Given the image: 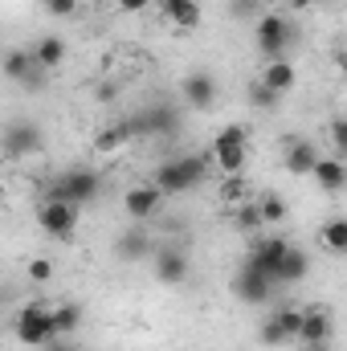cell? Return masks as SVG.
I'll return each instance as SVG.
<instances>
[{
	"label": "cell",
	"mask_w": 347,
	"mask_h": 351,
	"mask_svg": "<svg viewBox=\"0 0 347 351\" xmlns=\"http://www.w3.org/2000/svg\"><path fill=\"white\" fill-rule=\"evenodd\" d=\"M233 4H254V0H233Z\"/></svg>",
	"instance_id": "cell-41"
},
{
	"label": "cell",
	"mask_w": 347,
	"mask_h": 351,
	"mask_svg": "<svg viewBox=\"0 0 347 351\" xmlns=\"http://www.w3.org/2000/svg\"><path fill=\"white\" fill-rule=\"evenodd\" d=\"M331 147H335L339 160H347V114H335L331 119Z\"/></svg>",
	"instance_id": "cell-31"
},
{
	"label": "cell",
	"mask_w": 347,
	"mask_h": 351,
	"mask_svg": "<svg viewBox=\"0 0 347 351\" xmlns=\"http://www.w3.org/2000/svg\"><path fill=\"white\" fill-rule=\"evenodd\" d=\"M53 319H58V335L70 339L82 327V306L78 302H62V306H53Z\"/></svg>",
	"instance_id": "cell-25"
},
{
	"label": "cell",
	"mask_w": 347,
	"mask_h": 351,
	"mask_svg": "<svg viewBox=\"0 0 347 351\" xmlns=\"http://www.w3.org/2000/svg\"><path fill=\"white\" fill-rule=\"evenodd\" d=\"M94 98H98V102H110V98H115V86H110V82H102V86H94Z\"/></svg>",
	"instance_id": "cell-36"
},
{
	"label": "cell",
	"mask_w": 347,
	"mask_h": 351,
	"mask_svg": "<svg viewBox=\"0 0 347 351\" xmlns=\"http://www.w3.org/2000/svg\"><path fill=\"white\" fill-rule=\"evenodd\" d=\"M241 192H246V184H241V180H225V188H221V196H225V200H241Z\"/></svg>",
	"instance_id": "cell-34"
},
{
	"label": "cell",
	"mask_w": 347,
	"mask_h": 351,
	"mask_svg": "<svg viewBox=\"0 0 347 351\" xmlns=\"http://www.w3.org/2000/svg\"><path fill=\"white\" fill-rule=\"evenodd\" d=\"M29 278H33V282H49V278H53V262L33 258V262H29Z\"/></svg>",
	"instance_id": "cell-32"
},
{
	"label": "cell",
	"mask_w": 347,
	"mask_h": 351,
	"mask_svg": "<svg viewBox=\"0 0 347 351\" xmlns=\"http://www.w3.org/2000/svg\"><path fill=\"white\" fill-rule=\"evenodd\" d=\"M156 278H160L164 286H180V282L188 278V254L176 250V245H164V250L156 254Z\"/></svg>",
	"instance_id": "cell-16"
},
{
	"label": "cell",
	"mask_w": 347,
	"mask_h": 351,
	"mask_svg": "<svg viewBox=\"0 0 347 351\" xmlns=\"http://www.w3.org/2000/svg\"><path fill=\"white\" fill-rule=\"evenodd\" d=\"M250 102H254V106H261V110H274V106L282 102V94H274V90L265 86L261 78H254V82H250Z\"/></svg>",
	"instance_id": "cell-29"
},
{
	"label": "cell",
	"mask_w": 347,
	"mask_h": 351,
	"mask_svg": "<svg viewBox=\"0 0 347 351\" xmlns=\"http://www.w3.org/2000/svg\"><path fill=\"white\" fill-rule=\"evenodd\" d=\"M102 192V176L94 172V168H70V172H62L53 180V188H49V196H58V200H66V204H90L94 196Z\"/></svg>",
	"instance_id": "cell-4"
},
{
	"label": "cell",
	"mask_w": 347,
	"mask_h": 351,
	"mask_svg": "<svg viewBox=\"0 0 347 351\" xmlns=\"http://www.w3.org/2000/svg\"><path fill=\"white\" fill-rule=\"evenodd\" d=\"M45 12L49 16H74L78 12V0H45Z\"/></svg>",
	"instance_id": "cell-33"
},
{
	"label": "cell",
	"mask_w": 347,
	"mask_h": 351,
	"mask_svg": "<svg viewBox=\"0 0 347 351\" xmlns=\"http://www.w3.org/2000/svg\"><path fill=\"white\" fill-rule=\"evenodd\" d=\"M115 4H119L123 12H143L147 4H160V0H115Z\"/></svg>",
	"instance_id": "cell-35"
},
{
	"label": "cell",
	"mask_w": 347,
	"mask_h": 351,
	"mask_svg": "<svg viewBox=\"0 0 347 351\" xmlns=\"http://www.w3.org/2000/svg\"><path fill=\"white\" fill-rule=\"evenodd\" d=\"M270 286H274V282H270L258 265L250 262V258H246V265L233 274V294H237L241 302H254V306H261V302L270 298Z\"/></svg>",
	"instance_id": "cell-12"
},
{
	"label": "cell",
	"mask_w": 347,
	"mask_h": 351,
	"mask_svg": "<svg viewBox=\"0 0 347 351\" xmlns=\"http://www.w3.org/2000/svg\"><path fill=\"white\" fill-rule=\"evenodd\" d=\"M33 152H41V127L33 119H12L4 127V156L8 160H25Z\"/></svg>",
	"instance_id": "cell-9"
},
{
	"label": "cell",
	"mask_w": 347,
	"mask_h": 351,
	"mask_svg": "<svg viewBox=\"0 0 347 351\" xmlns=\"http://www.w3.org/2000/svg\"><path fill=\"white\" fill-rule=\"evenodd\" d=\"M261 343H265V348H282V343H290V335H286V327H282V319H278V315H270V319H265V323H261Z\"/></svg>",
	"instance_id": "cell-27"
},
{
	"label": "cell",
	"mask_w": 347,
	"mask_h": 351,
	"mask_svg": "<svg viewBox=\"0 0 347 351\" xmlns=\"http://www.w3.org/2000/svg\"><path fill=\"white\" fill-rule=\"evenodd\" d=\"M33 53H37V62H41L45 70H58V66L66 62V41L49 33V37H41V41L33 45Z\"/></svg>",
	"instance_id": "cell-21"
},
{
	"label": "cell",
	"mask_w": 347,
	"mask_h": 351,
	"mask_svg": "<svg viewBox=\"0 0 347 351\" xmlns=\"http://www.w3.org/2000/svg\"><path fill=\"white\" fill-rule=\"evenodd\" d=\"M160 8H164V16L180 25V29H196L200 25V4L196 0H160Z\"/></svg>",
	"instance_id": "cell-20"
},
{
	"label": "cell",
	"mask_w": 347,
	"mask_h": 351,
	"mask_svg": "<svg viewBox=\"0 0 347 351\" xmlns=\"http://www.w3.org/2000/svg\"><path fill=\"white\" fill-rule=\"evenodd\" d=\"M286 143V152H282V160H286V168L294 176H315V168H319V147L311 143V139H302V135H290V139H282Z\"/></svg>",
	"instance_id": "cell-13"
},
{
	"label": "cell",
	"mask_w": 347,
	"mask_h": 351,
	"mask_svg": "<svg viewBox=\"0 0 347 351\" xmlns=\"http://www.w3.org/2000/svg\"><path fill=\"white\" fill-rule=\"evenodd\" d=\"M78 217H82V208H78V204H66V200H58V196H45V200L37 204V225H41L49 237H62V241L74 237Z\"/></svg>",
	"instance_id": "cell-5"
},
{
	"label": "cell",
	"mask_w": 347,
	"mask_h": 351,
	"mask_svg": "<svg viewBox=\"0 0 347 351\" xmlns=\"http://www.w3.org/2000/svg\"><path fill=\"white\" fill-rule=\"evenodd\" d=\"M123 143H131V127H127V123H115V127H102V131L94 135V147H98L102 156H110V152H119Z\"/></svg>",
	"instance_id": "cell-23"
},
{
	"label": "cell",
	"mask_w": 347,
	"mask_h": 351,
	"mask_svg": "<svg viewBox=\"0 0 347 351\" xmlns=\"http://www.w3.org/2000/svg\"><path fill=\"white\" fill-rule=\"evenodd\" d=\"M45 351H74V348H70L66 339H53V343H49V348H45Z\"/></svg>",
	"instance_id": "cell-37"
},
{
	"label": "cell",
	"mask_w": 347,
	"mask_h": 351,
	"mask_svg": "<svg viewBox=\"0 0 347 351\" xmlns=\"http://www.w3.org/2000/svg\"><path fill=\"white\" fill-rule=\"evenodd\" d=\"M315 184L323 188V192H339V188H347V164L339 160V156H323L319 160V168H315Z\"/></svg>",
	"instance_id": "cell-19"
},
{
	"label": "cell",
	"mask_w": 347,
	"mask_h": 351,
	"mask_svg": "<svg viewBox=\"0 0 347 351\" xmlns=\"http://www.w3.org/2000/svg\"><path fill=\"white\" fill-rule=\"evenodd\" d=\"M131 135H152V139H172L176 131H180V110L168 106V102H152V106H143L131 123Z\"/></svg>",
	"instance_id": "cell-6"
},
{
	"label": "cell",
	"mask_w": 347,
	"mask_h": 351,
	"mask_svg": "<svg viewBox=\"0 0 347 351\" xmlns=\"http://www.w3.org/2000/svg\"><path fill=\"white\" fill-rule=\"evenodd\" d=\"M246 143H250V131L241 123H229V127L217 131L213 160H217V168L225 176H241V168H246Z\"/></svg>",
	"instance_id": "cell-3"
},
{
	"label": "cell",
	"mask_w": 347,
	"mask_h": 351,
	"mask_svg": "<svg viewBox=\"0 0 347 351\" xmlns=\"http://www.w3.org/2000/svg\"><path fill=\"white\" fill-rule=\"evenodd\" d=\"M286 254H290V241H286V237H258V241H254V250H250V262L258 265L270 282H278Z\"/></svg>",
	"instance_id": "cell-11"
},
{
	"label": "cell",
	"mask_w": 347,
	"mask_h": 351,
	"mask_svg": "<svg viewBox=\"0 0 347 351\" xmlns=\"http://www.w3.org/2000/svg\"><path fill=\"white\" fill-rule=\"evenodd\" d=\"M307 351H331V343H319V348H307Z\"/></svg>",
	"instance_id": "cell-39"
},
{
	"label": "cell",
	"mask_w": 347,
	"mask_h": 351,
	"mask_svg": "<svg viewBox=\"0 0 347 351\" xmlns=\"http://www.w3.org/2000/svg\"><path fill=\"white\" fill-rule=\"evenodd\" d=\"M290 41H294V29H290V21L282 12H265L258 21V49L265 62H278L290 49Z\"/></svg>",
	"instance_id": "cell-7"
},
{
	"label": "cell",
	"mask_w": 347,
	"mask_h": 351,
	"mask_svg": "<svg viewBox=\"0 0 347 351\" xmlns=\"http://www.w3.org/2000/svg\"><path fill=\"white\" fill-rule=\"evenodd\" d=\"M335 62H339V74H344V78H347V45H344V49H339V58H335Z\"/></svg>",
	"instance_id": "cell-38"
},
{
	"label": "cell",
	"mask_w": 347,
	"mask_h": 351,
	"mask_svg": "<svg viewBox=\"0 0 347 351\" xmlns=\"http://www.w3.org/2000/svg\"><path fill=\"white\" fill-rule=\"evenodd\" d=\"M12 331H16V339L29 343V348H49L53 339H62V335H58L53 306H45V302H29V306H21L16 319H12Z\"/></svg>",
	"instance_id": "cell-1"
},
{
	"label": "cell",
	"mask_w": 347,
	"mask_h": 351,
	"mask_svg": "<svg viewBox=\"0 0 347 351\" xmlns=\"http://www.w3.org/2000/svg\"><path fill=\"white\" fill-rule=\"evenodd\" d=\"M208 164H213V156H180V160H164V164L156 168V180H152V184H160L168 196H180V192H188V188H196V184L204 180Z\"/></svg>",
	"instance_id": "cell-2"
},
{
	"label": "cell",
	"mask_w": 347,
	"mask_h": 351,
	"mask_svg": "<svg viewBox=\"0 0 347 351\" xmlns=\"http://www.w3.org/2000/svg\"><path fill=\"white\" fill-rule=\"evenodd\" d=\"M258 208H261V217H265V225H278V221H286V200L278 196V192H265L258 200Z\"/></svg>",
	"instance_id": "cell-28"
},
{
	"label": "cell",
	"mask_w": 347,
	"mask_h": 351,
	"mask_svg": "<svg viewBox=\"0 0 347 351\" xmlns=\"http://www.w3.org/2000/svg\"><path fill=\"white\" fill-rule=\"evenodd\" d=\"M265 225V217H261L258 204H237V229H246V233H254Z\"/></svg>",
	"instance_id": "cell-30"
},
{
	"label": "cell",
	"mask_w": 347,
	"mask_h": 351,
	"mask_svg": "<svg viewBox=\"0 0 347 351\" xmlns=\"http://www.w3.org/2000/svg\"><path fill=\"white\" fill-rule=\"evenodd\" d=\"M45 74H49V70L37 62L33 49H8V53H4V78H12L16 86L41 90L45 86Z\"/></svg>",
	"instance_id": "cell-8"
},
{
	"label": "cell",
	"mask_w": 347,
	"mask_h": 351,
	"mask_svg": "<svg viewBox=\"0 0 347 351\" xmlns=\"http://www.w3.org/2000/svg\"><path fill=\"white\" fill-rule=\"evenodd\" d=\"M307 274H311V254H307V250H298V245H290V254H286V262H282L278 282H302Z\"/></svg>",
	"instance_id": "cell-22"
},
{
	"label": "cell",
	"mask_w": 347,
	"mask_h": 351,
	"mask_svg": "<svg viewBox=\"0 0 347 351\" xmlns=\"http://www.w3.org/2000/svg\"><path fill=\"white\" fill-rule=\"evenodd\" d=\"M147 250H152V237L143 229H127L115 241V258L119 262H139V258H147Z\"/></svg>",
	"instance_id": "cell-18"
},
{
	"label": "cell",
	"mask_w": 347,
	"mask_h": 351,
	"mask_svg": "<svg viewBox=\"0 0 347 351\" xmlns=\"http://www.w3.org/2000/svg\"><path fill=\"white\" fill-rule=\"evenodd\" d=\"M331 331H335V319L327 306H311L307 311V323H302V335L298 343L302 348H319V343H331Z\"/></svg>",
	"instance_id": "cell-14"
},
{
	"label": "cell",
	"mask_w": 347,
	"mask_h": 351,
	"mask_svg": "<svg viewBox=\"0 0 347 351\" xmlns=\"http://www.w3.org/2000/svg\"><path fill=\"white\" fill-rule=\"evenodd\" d=\"M164 188L160 184H135L127 196H123V208H127V217L131 221H152L160 208H164Z\"/></svg>",
	"instance_id": "cell-10"
},
{
	"label": "cell",
	"mask_w": 347,
	"mask_h": 351,
	"mask_svg": "<svg viewBox=\"0 0 347 351\" xmlns=\"http://www.w3.org/2000/svg\"><path fill=\"white\" fill-rule=\"evenodd\" d=\"M294 4H298V8H302V4H311V0H294Z\"/></svg>",
	"instance_id": "cell-40"
},
{
	"label": "cell",
	"mask_w": 347,
	"mask_h": 351,
	"mask_svg": "<svg viewBox=\"0 0 347 351\" xmlns=\"http://www.w3.org/2000/svg\"><path fill=\"white\" fill-rule=\"evenodd\" d=\"M180 90H184V102H188V106H196V110H208V106L217 102V78H213V74H204V70L188 74Z\"/></svg>",
	"instance_id": "cell-15"
},
{
	"label": "cell",
	"mask_w": 347,
	"mask_h": 351,
	"mask_svg": "<svg viewBox=\"0 0 347 351\" xmlns=\"http://www.w3.org/2000/svg\"><path fill=\"white\" fill-rule=\"evenodd\" d=\"M319 241H323L331 254H347V217H331V221L319 229Z\"/></svg>",
	"instance_id": "cell-24"
},
{
	"label": "cell",
	"mask_w": 347,
	"mask_h": 351,
	"mask_svg": "<svg viewBox=\"0 0 347 351\" xmlns=\"http://www.w3.org/2000/svg\"><path fill=\"white\" fill-rule=\"evenodd\" d=\"M261 82H265V86L274 90V94H290V90H294V78H298V74H294V62H286V58H278V62H265V66H261V74H258Z\"/></svg>",
	"instance_id": "cell-17"
},
{
	"label": "cell",
	"mask_w": 347,
	"mask_h": 351,
	"mask_svg": "<svg viewBox=\"0 0 347 351\" xmlns=\"http://www.w3.org/2000/svg\"><path fill=\"white\" fill-rule=\"evenodd\" d=\"M278 319H282V327H286V335H290V343L302 335V323H307V311H298V306H278L274 311Z\"/></svg>",
	"instance_id": "cell-26"
}]
</instances>
